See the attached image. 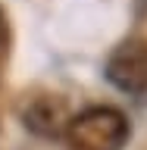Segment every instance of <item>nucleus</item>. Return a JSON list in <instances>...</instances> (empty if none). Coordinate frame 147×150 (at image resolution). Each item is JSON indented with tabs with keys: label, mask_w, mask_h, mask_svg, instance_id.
I'll list each match as a JSON object with an SVG mask.
<instances>
[{
	"label": "nucleus",
	"mask_w": 147,
	"mask_h": 150,
	"mask_svg": "<svg viewBox=\"0 0 147 150\" xmlns=\"http://www.w3.org/2000/svg\"><path fill=\"white\" fill-rule=\"evenodd\" d=\"M129 134L131 125L116 106H88L72 116L63 131L69 150H122Z\"/></svg>",
	"instance_id": "1"
},
{
	"label": "nucleus",
	"mask_w": 147,
	"mask_h": 150,
	"mask_svg": "<svg viewBox=\"0 0 147 150\" xmlns=\"http://www.w3.org/2000/svg\"><path fill=\"white\" fill-rule=\"evenodd\" d=\"M25 128L41 134V138H63L66 125H69V110H66L63 100H56V97H38L31 106L25 110Z\"/></svg>",
	"instance_id": "3"
},
{
	"label": "nucleus",
	"mask_w": 147,
	"mask_h": 150,
	"mask_svg": "<svg viewBox=\"0 0 147 150\" xmlns=\"http://www.w3.org/2000/svg\"><path fill=\"white\" fill-rule=\"evenodd\" d=\"M6 50H9V22H6V13L0 9V66L6 63Z\"/></svg>",
	"instance_id": "4"
},
{
	"label": "nucleus",
	"mask_w": 147,
	"mask_h": 150,
	"mask_svg": "<svg viewBox=\"0 0 147 150\" xmlns=\"http://www.w3.org/2000/svg\"><path fill=\"white\" fill-rule=\"evenodd\" d=\"M107 81L122 94H141L147 91V41L144 38H129L113 47L107 59Z\"/></svg>",
	"instance_id": "2"
}]
</instances>
